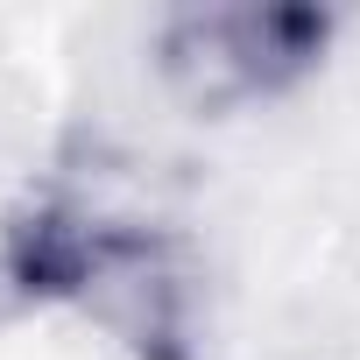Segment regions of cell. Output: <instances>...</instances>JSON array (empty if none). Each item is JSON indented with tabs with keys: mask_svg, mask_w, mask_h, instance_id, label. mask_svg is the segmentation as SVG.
Here are the masks:
<instances>
[{
	"mask_svg": "<svg viewBox=\"0 0 360 360\" xmlns=\"http://www.w3.org/2000/svg\"><path fill=\"white\" fill-rule=\"evenodd\" d=\"M15 276L43 297L85 304L148 360H169L184 346V269L141 219H113L85 198L43 205L15 226Z\"/></svg>",
	"mask_w": 360,
	"mask_h": 360,
	"instance_id": "6da1fadb",
	"label": "cell"
},
{
	"mask_svg": "<svg viewBox=\"0 0 360 360\" xmlns=\"http://www.w3.org/2000/svg\"><path fill=\"white\" fill-rule=\"evenodd\" d=\"M318 50H325V22L304 8H205L169 22L155 57L191 106H248L304 78Z\"/></svg>",
	"mask_w": 360,
	"mask_h": 360,
	"instance_id": "7a4b0ae2",
	"label": "cell"
}]
</instances>
